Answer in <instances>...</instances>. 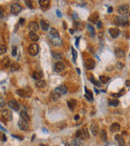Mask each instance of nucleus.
Instances as JSON below:
<instances>
[{"label":"nucleus","instance_id":"nucleus-47","mask_svg":"<svg viewBox=\"0 0 130 146\" xmlns=\"http://www.w3.org/2000/svg\"><path fill=\"white\" fill-rule=\"evenodd\" d=\"M1 137H2V140H3V141H6L7 140V136L3 132H1Z\"/></svg>","mask_w":130,"mask_h":146},{"label":"nucleus","instance_id":"nucleus-2","mask_svg":"<svg viewBox=\"0 0 130 146\" xmlns=\"http://www.w3.org/2000/svg\"><path fill=\"white\" fill-rule=\"evenodd\" d=\"M16 94L19 95L21 97H29L32 94V90L29 87H26L25 89H17L16 91Z\"/></svg>","mask_w":130,"mask_h":146},{"label":"nucleus","instance_id":"nucleus-5","mask_svg":"<svg viewBox=\"0 0 130 146\" xmlns=\"http://www.w3.org/2000/svg\"><path fill=\"white\" fill-rule=\"evenodd\" d=\"M28 52L30 55L35 56L37 55L38 52H39V46L37 43H32L30 44L28 48Z\"/></svg>","mask_w":130,"mask_h":146},{"label":"nucleus","instance_id":"nucleus-30","mask_svg":"<svg viewBox=\"0 0 130 146\" xmlns=\"http://www.w3.org/2000/svg\"><path fill=\"white\" fill-rule=\"evenodd\" d=\"M72 146H84L83 142L81 141V139L76 138V140H74L72 143Z\"/></svg>","mask_w":130,"mask_h":146},{"label":"nucleus","instance_id":"nucleus-4","mask_svg":"<svg viewBox=\"0 0 130 146\" xmlns=\"http://www.w3.org/2000/svg\"><path fill=\"white\" fill-rule=\"evenodd\" d=\"M1 119L4 122H9L12 119V114L9 110H3L1 112Z\"/></svg>","mask_w":130,"mask_h":146},{"label":"nucleus","instance_id":"nucleus-17","mask_svg":"<svg viewBox=\"0 0 130 146\" xmlns=\"http://www.w3.org/2000/svg\"><path fill=\"white\" fill-rule=\"evenodd\" d=\"M109 33L111 34V36L113 38H115L119 36L120 29H118L117 28H109Z\"/></svg>","mask_w":130,"mask_h":146},{"label":"nucleus","instance_id":"nucleus-20","mask_svg":"<svg viewBox=\"0 0 130 146\" xmlns=\"http://www.w3.org/2000/svg\"><path fill=\"white\" fill-rule=\"evenodd\" d=\"M76 104H77V102H76L75 99H70L68 101V106L71 110H75Z\"/></svg>","mask_w":130,"mask_h":146},{"label":"nucleus","instance_id":"nucleus-12","mask_svg":"<svg viewBox=\"0 0 130 146\" xmlns=\"http://www.w3.org/2000/svg\"><path fill=\"white\" fill-rule=\"evenodd\" d=\"M39 5L42 11H46L50 7V1L49 0H40Z\"/></svg>","mask_w":130,"mask_h":146},{"label":"nucleus","instance_id":"nucleus-7","mask_svg":"<svg viewBox=\"0 0 130 146\" xmlns=\"http://www.w3.org/2000/svg\"><path fill=\"white\" fill-rule=\"evenodd\" d=\"M85 67L87 70H92L95 67V62L93 58H89L85 60Z\"/></svg>","mask_w":130,"mask_h":146},{"label":"nucleus","instance_id":"nucleus-32","mask_svg":"<svg viewBox=\"0 0 130 146\" xmlns=\"http://www.w3.org/2000/svg\"><path fill=\"white\" fill-rule=\"evenodd\" d=\"M46 81L45 80H37L36 81V83H35V85H36V87L37 88H44L45 86H46Z\"/></svg>","mask_w":130,"mask_h":146},{"label":"nucleus","instance_id":"nucleus-44","mask_svg":"<svg viewBox=\"0 0 130 146\" xmlns=\"http://www.w3.org/2000/svg\"><path fill=\"white\" fill-rule=\"evenodd\" d=\"M32 1H25V4L26 6H28L29 8H33V3Z\"/></svg>","mask_w":130,"mask_h":146},{"label":"nucleus","instance_id":"nucleus-24","mask_svg":"<svg viewBox=\"0 0 130 146\" xmlns=\"http://www.w3.org/2000/svg\"><path fill=\"white\" fill-rule=\"evenodd\" d=\"M120 125L119 123H112V124H111V128H110L111 131V132H113V133H115V132H117V131H120Z\"/></svg>","mask_w":130,"mask_h":146},{"label":"nucleus","instance_id":"nucleus-41","mask_svg":"<svg viewBox=\"0 0 130 146\" xmlns=\"http://www.w3.org/2000/svg\"><path fill=\"white\" fill-rule=\"evenodd\" d=\"M7 52V47L4 45H1L0 46V54L1 55H3Z\"/></svg>","mask_w":130,"mask_h":146},{"label":"nucleus","instance_id":"nucleus-59","mask_svg":"<svg viewBox=\"0 0 130 146\" xmlns=\"http://www.w3.org/2000/svg\"><path fill=\"white\" fill-rule=\"evenodd\" d=\"M129 146H130V141H129Z\"/></svg>","mask_w":130,"mask_h":146},{"label":"nucleus","instance_id":"nucleus-11","mask_svg":"<svg viewBox=\"0 0 130 146\" xmlns=\"http://www.w3.org/2000/svg\"><path fill=\"white\" fill-rule=\"evenodd\" d=\"M50 40L52 45H54L55 46H59L62 44V40L60 37H55V36H52L50 35Z\"/></svg>","mask_w":130,"mask_h":146},{"label":"nucleus","instance_id":"nucleus-13","mask_svg":"<svg viewBox=\"0 0 130 146\" xmlns=\"http://www.w3.org/2000/svg\"><path fill=\"white\" fill-rule=\"evenodd\" d=\"M28 28L29 29L30 32H36L39 29V25L36 21H31L28 25Z\"/></svg>","mask_w":130,"mask_h":146},{"label":"nucleus","instance_id":"nucleus-21","mask_svg":"<svg viewBox=\"0 0 130 146\" xmlns=\"http://www.w3.org/2000/svg\"><path fill=\"white\" fill-rule=\"evenodd\" d=\"M60 97V94L58 93L57 92H55V90H54V91H52L51 92H50V99L51 100V101H56L58 99H59Z\"/></svg>","mask_w":130,"mask_h":146},{"label":"nucleus","instance_id":"nucleus-6","mask_svg":"<svg viewBox=\"0 0 130 146\" xmlns=\"http://www.w3.org/2000/svg\"><path fill=\"white\" fill-rule=\"evenodd\" d=\"M129 11V5L124 4V5H120L117 7V12L122 16H125Z\"/></svg>","mask_w":130,"mask_h":146},{"label":"nucleus","instance_id":"nucleus-53","mask_svg":"<svg viewBox=\"0 0 130 146\" xmlns=\"http://www.w3.org/2000/svg\"><path fill=\"white\" fill-rule=\"evenodd\" d=\"M112 11H113L112 7H109V8H108V12H111Z\"/></svg>","mask_w":130,"mask_h":146},{"label":"nucleus","instance_id":"nucleus-28","mask_svg":"<svg viewBox=\"0 0 130 146\" xmlns=\"http://www.w3.org/2000/svg\"><path fill=\"white\" fill-rule=\"evenodd\" d=\"M99 137L102 140H104L106 141L107 140V131H106L104 129L100 131V133H99Z\"/></svg>","mask_w":130,"mask_h":146},{"label":"nucleus","instance_id":"nucleus-27","mask_svg":"<svg viewBox=\"0 0 130 146\" xmlns=\"http://www.w3.org/2000/svg\"><path fill=\"white\" fill-rule=\"evenodd\" d=\"M29 38L32 40L33 41H37L39 40V36L35 32H30L29 33Z\"/></svg>","mask_w":130,"mask_h":146},{"label":"nucleus","instance_id":"nucleus-34","mask_svg":"<svg viewBox=\"0 0 130 146\" xmlns=\"http://www.w3.org/2000/svg\"><path fill=\"white\" fill-rule=\"evenodd\" d=\"M87 28L89 29V32H90V36L93 37V36H95V31H94V28H93V27L91 26L90 24H88Z\"/></svg>","mask_w":130,"mask_h":146},{"label":"nucleus","instance_id":"nucleus-38","mask_svg":"<svg viewBox=\"0 0 130 146\" xmlns=\"http://www.w3.org/2000/svg\"><path fill=\"white\" fill-rule=\"evenodd\" d=\"M72 53H73V62L76 63V58H77V52L76 51V50L74 48L72 47Z\"/></svg>","mask_w":130,"mask_h":146},{"label":"nucleus","instance_id":"nucleus-37","mask_svg":"<svg viewBox=\"0 0 130 146\" xmlns=\"http://www.w3.org/2000/svg\"><path fill=\"white\" fill-rule=\"evenodd\" d=\"M109 105L112 106H117L119 105V101L117 99H112V100H109Z\"/></svg>","mask_w":130,"mask_h":146},{"label":"nucleus","instance_id":"nucleus-14","mask_svg":"<svg viewBox=\"0 0 130 146\" xmlns=\"http://www.w3.org/2000/svg\"><path fill=\"white\" fill-rule=\"evenodd\" d=\"M55 71L56 72H61L62 71L64 70L65 68V65L64 63L62 62H57L55 64Z\"/></svg>","mask_w":130,"mask_h":146},{"label":"nucleus","instance_id":"nucleus-36","mask_svg":"<svg viewBox=\"0 0 130 146\" xmlns=\"http://www.w3.org/2000/svg\"><path fill=\"white\" fill-rule=\"evenodd\" d=\"M99 80L100 81H102L103 84H107V83L110 80V77L106 76V75H101L99 76Z\"/></svg>","mask_w":130,"mask_h":146},{"label":"nucleus","instance_id":"nucleus-60","mask_svg":"<svg viewBox=\"0 0 130 146\" xmlns=\"http://www.w3.org/2000/svg\"><path fill=\"white\" fill-rule=\"evenodd\" d=\"M129 15H130V14H129Z\"/></svg>","mask_w":130,"mask_h":146},{"label":"nucleus","instance_id":"nucleus-57","mask_svg":"<svg viewBox=\"0 0 130 146\" xmlns=\"http://www.w3.org/2000/svg\"><path fill=\"white\" fill-rule=\"evenodd\" d=\"M76 70H77L78 73H79V74H80V73H81V72H80V69H79V68H76Z\"/></svg>","mask_w":130,"mask_h":146},{"label":"nucleus","instance_id":"nucleus-19","mask_svg":"<svg viewBox=\"0 0 130 146\" xmlns=\"http://www.w3.org/2000/svg\"><path fill=\"white\" fill-rule=\"evenodd\" d=\"M40 25H41V28H42V30L44 31H47L48 28H49V22L47 20H46V19H41L40 21Z\"/></svg>","mask_w":130,"mask_h":146},{"label":"nucleus","instance_id":"nucleus-23","mask_svg":"<svg viewBox=\"0 0 130 146\" xmlns=\"http://www.w3.org/2000/svg\"><path fill=\"white\" fill-rule=\"evenodd\" d=\"M98 14L97 12H93V13L91 15V16L89 17V21L91 22V23H97L98 20Z\"/></svg>","mask_w":130,"mask_h":146},{"label":"nucleus","instance_id":"nucleus-40","mask_svg":"<svg viewBox=\"0 0 130 146\" xmlns=\"http://www.w3.org/2000/svg\"><path fill=\"white\" fill-rule=\"evenodd\" d=\"M90 80H91V82H92L93 84L96 85V86H98V87H100V86H101L100 83H99V82H98V81H96V80L94 79V78H93V75H91V77H90Z\"/></svg>","mask_w":130,"mask_h":146},{"label":"nucleus","instance_id":"nucleus-48","mask_svg":"<svg viewBox=\"0 0 130 146\" xmlns=\"http://www.w3.org/2000/svg\"><path fill=\"white\" fill-rule=\"evenodd\" d=\"M19 23H20V24H21V25H23L24 23H25V19L20 18V20H19Z\"/></svg>","mask_w":130,"mask_h":146},{"label":"nucleus","instance_id":"nucleus-49","mask_svg":"<svg viewBox=\"0 0 130 146\" xmlns=\"http://www.w3.org/2000/svg\"><path fill=\"white\" fill-rule=\"evenodd\" d=\"M125 85L128 87H130V80H127L126 81H125Z\"/></svg>","mask_w":130,"mask_h":146},{"label":"nucleus","instance_id":"nucleus-31","mask_svg":"<svg viewBox=\"0 0 130 146\" xmlns=\"http://www.w3.org/2000/svg\"><path fill=\"white\" fill-rule=\"evenodd\" d=\"M9 63H10V60H9V58L5 56L3 59L1 61V63H2V66H3V67H7L9 65Z\"/></svg>","mask_w":130,"mask_h":146},{"label":"nucleus","instance_id":"nucleus-54","mask_svg":"<svg viewBox=\"0 0 130 146\" xmlns=\"http://www.w3.org/2000/svg\"><path fill=\"white\" fill-rule=\"evenodd\" d=\"M79 118H80V117H79V115H76L75 118H74V119H75V120H78Z\"/></svg>","mask_w":130,"mask_h":146},{"label":"nucleus","instance_id":"nucleus-55","mask_svg":"<svg viewBox=\"0 0 130 146\" xmlns=\"http://www.w3.org/2000/svg\"><path fill=\"white\" fill-rule=\"evenodd\" d=\"M1 102H2L1 106H3V98H1Z\"/></svg>","mask_w":130,"mask_h":146},{"label":"nucleus","instance_id":"nucleus-22","mask_svg":"<svg viewBox=\"0 0 130 146\" xmlns=\"http://www.w3.org/2000/svg\"><path fill=\"white\" fill-rule=\"evenodd\" d=\"M85 97L89 101H93V93L90 90L87 89L85 87Z\"/></svg>","mask_w":130,"mask_h":146},{"label":"nucleus","instance_id":"nucleus-50","mask_svg":"<svg viewBox=\"0 0 130 146\" xmlns=\"http://www.w3.org/2000/svg\"><path fill=\"white\" fill-rule=\"evenodd\" d=\"M56 13H57L58 16H59V17H61V16H62V14H61V12H60L59 10H57V11H56Z\"/></svg>","mask_w":130,"mask_h":146},{"label":"nucleus","instance_id":"nucleus-56","mask_svg":"<svg viewBox=\"0 0 130 146\" xmlns=\"http://www.w3.org/2000/svg\"><path fill=\"white\" fill-rule=\"evenodd\" d=\"M70 33H74V30H73V29H70Z\"/></svg>","mask_w":130,"mask_h":146},{"label":"nucleus","instance_id":"nucleus-1","mask_svg":"<svg viewBox=\"0 0 130 146\" xmlns=\"http://www.w3.org/2000/svg\"><path fill=\"white\" fill-rule=\"evenodd\" d=\"M76 137L81 139V140H85V139L89 138L90 134H89L87 128H86L85 127H84V128H80L77 131H76Z\"/></svg>","mask_w":130,"mask_h":146},{"label":"nucleus","instance_id":"nucleus-18","mask_svg":"<svg viewBox=\"0 0 130 146\" xmlns=\"http://www.w3.org/2000/svg\"><path fill=\"white\" fill-rule=\"evenodd\" d=\"M42 76H43L42 72H40V71H34V72L32 73V77L36 80H41Z\"/></svg>","mask_w":130,"mask_h":146},{"label":"nucleus","instance_id":"nucleus-45","mask_svg":"<svg viewBox=\"0 0 130 146\" xmlns=\"http://www.w3.org/2000/svg\"><path fill=\"white\" fill-rule=\"evenodd\" d=\"M74 25H75V27H76V28H77L79 30H81V29H82V28H81V27H80V25H81V22H75Z\"/></svg>","mask_w":130,"mask_h":146},{"label":"nucleus","instance_id":"nucleus-33","mask_svg":"<svg viewBox=\"0 0 130 146\" xmlns=\"http://www.w3.org/2000/svg\"><path fill=\"white\" fill-rule=\"evenodd\" d=\"M50 35L52 36H55V37H59V32H58L55 28H50Z\"/></svg>","mask_w":130,"mask_h":146},{"label":"nucleus","instance_id":"nucleus-25","mask_svg":"<svg viewBox=\"0 0 130 146\" xmlns=\"http://www.w3.org/2000/svg\"><path fill=\"white\" fill-rule=\"evenodd\" d=\"M115 55L117 58H124L125 53L124 50H121V49H116V50H115Z\"/></svg>","mask_w":130,"mask_h":146},{"label":"nucleus","instance_id":"nucleus-58","mask_svg":"<svg viewBox=\"0 0 130 146\" xmlns=\"http://www.w3.org/2000/svg\"><path fill=\"white\" fill-rule=\"evenodd\" d=\"M38 146H45V145H38Z\"/></svg>","mask_w":130,"mask_h":146},{"label":"nucleus","instance_id":"nucleus-9","mask_svg":"<svg viewBox=\"0 0 130 146\" xmlns=\"http://www.w3.org/2000/svg\"><path fill=\"white\" fill-rule=\"evenodd\" d=\"M18 127L21 131H27L28 129V128H29L28 122L25 121L22 119H21V120H20L18 122Z\"/></svg>","mask_w":130,"mask_h":146},{"label":"nucleus","instance_id":"nucleus-42","mask_svg":"<svg viewBox=\"0 0 130 146\" xmlns=\"http://www.w3.org/2000/svg\"><path fill=\"white\" fill-rule=\"evenodd\" d=\"M11 71H17L19 68H20V66L17 63H14L12 65H11Z\"/></svg>","mask_w":130,"mask_h":146},{"label":"nucleus","instance_id":"nucleus-35","mask_svg":"<svg viewBox=\"0 0 130 146\" xmlns=\"http://www.w3.org/2000/svg\"><path fill=\"white\" fill-rule=\"evenodd\" d=\"M51 55H52V56L54 57L55 59H57V60H59V59H61L62 58V54L61 53H58V52H51Z\"/></svg>","mask_w":130,"mask_h":146},{"label":"nucleus","instance_id":"nucleus-15","mask_svg":"<svg viewBox=\"0 0 130 146\" xmlns=\"http://www.w3.org/2000/svg\"><path fill=\"white\" fill-rule=\"evenodd\" d=\"M90 131L91 133L93 134V136H97L98 131H99V128H98V126L96 123H93L90 125Z\"/></svg>","mask_w":130,"mask_h":146},{"label":"nucleus","instance_id":"nucleus-8","mask_svg":"<svg viewBox=\"0 0 130 146\" xmlns=\"http://www.w3.org/2000/svg\"><path fill=\"white\" fill-rule=\"evenodd\" d=\"M22 10V7L20 4L18 3H13L11 6V12L13 15H18Z\"/></svg>","mask_w":130,"mask_h":146},{"label":"nucleus","instance_id":"nucleus-39","mask_svg":"<svg viewBox=\"0 0 130 146\" xmlns=\"http://www.w3.org/2000/svg\"><path fill=\"white\" fill-rule=\"evenodd\" d=\"M124 92H125V90L124 89H121L119 93H113L111 95H112V97H121L122 95L124 93Z\"/></svg>","mask_w":130,"mask_h":146},{"label":"nucleus","instance_id":"nucleus-51","mask_svg":"<svg viewBox=\"0 0 130 146\" xmlns=\"http://www.w3.org/2000/svg\"><path fill=\"white\" fill-rule=\"evenodd\" d=\"M79 40H80V37H78V38H76V47H78V44H79Z\"/></svg>","mask_w":130,"mask_h":146},{"label":"nucleus","instance_id":"nucleus-16","mask_svg":"<svg viewBox=\"0 0 130 146\" xmlns=\"http://www.w3.org/2000/svg\"><path fill=\"white\" fill-rule=\"evenodd\" d=\"M55 90V92H57L60 95L65 94V93H67V92H68V89H67V87L64 86V85H60V86L57 87Z\"/></svg>","mask_w":130,"mask_h":146},{"label":"nucleus","instance_id":"nucleus-46","mask_svg":"<svg viewBox=\"0 0 130 146\" xmlns=\"http://www.w3.org/2000/svg\"><path fill=\"white\" fill-rule=\"evenodd\" d=\"M16 46H13L12 47V51H11V55H12V56H16Z\"/></svg>","mask_w":130,"mask_h":146},{"label":"nucleus","instance_id":"nucleus-29","mask_svg":"<svg viewBox=\"0 0 130 146\" xmlns=\"http://www.w3.org/2000/svg\"><path fill=\"white\" fill-rule=\"evenodd\" d=\"M20 117H21V119H24V120L26 122L30 121V117L25 111H20Z\"/></svg>","mask_w":130,"mask_h":146},{"label":"nucleus","instance_id":"nucleus-3","mask_svg":"<svg viewBox=\"0 0 130 146\" xmlns=\"http://www.w3.org/2000/svg\"><path fill=\"white\" fill-rule=\"evenodd\" d=\"M114 23L118 26H125L129 24V20L126 16H115Z\"/></svg>","mask_w":130,"mask_h":146},{"label":"nucleus","instance_id":"nucleus-43","mask_svg":"<svg viewBox=\"0 0 130 146\" xmlns=\"http://www.w3.org/2000/svg\"><path fill=\"white\" fill-rule=\"evenodd\" d=\"M115 66H116V68H117V69L121 70L122 68L124 67V65L123 64V63H122L121 62H118V63H116V65H115Z\"/></svg>","mask_w":130,"mask_h":146},{"label":"nucleus","instance_id":"nucleus-52","mask_svg":"<svg viewBox=\"0 0 130 146\" xmlns=\"http://www.w3.org/2000/svg\"><path fill=\"white\" fill-rule=\"evenodd\" d=\"M64 145H65V146H71L70 145H69V144L68 143V142H67V141H64Z\"/></svg>","mask_w":130,"mask_h":146},{"label":"nucleus","instance_id":"nucleus-10","mask_svg":"<svg viewBox=\"0 0 130 146\" xmlns=\"http://www.w3.org/2000/svg\"><path fill=\"white\" fill-rule=\"evenodd\" d=\"M8 106L10 107L11 109H12L13 110L15 111H18L19 109H20V106H19L18 102L16 101V100H10V101H8Z\"/></svg>","mask_w":130,"mask_h":146},{"label":"nucleus","instance_id":"nucleus-26","mask_svg":"<svg viewBox=\"0 0 130 146\" xmlns=\"http://www.w3.org/2000/svg\"><path fill=\"white\" fill-rule=\"evenodd\" d=\"M115 140L117 141V143L119 144L120 146H124L125 143H124V139H123V137H122V136H120V135H119V134H117V135H115Z\"/></svg>","mask_w":130,"mask_h":146}]
</instances>
